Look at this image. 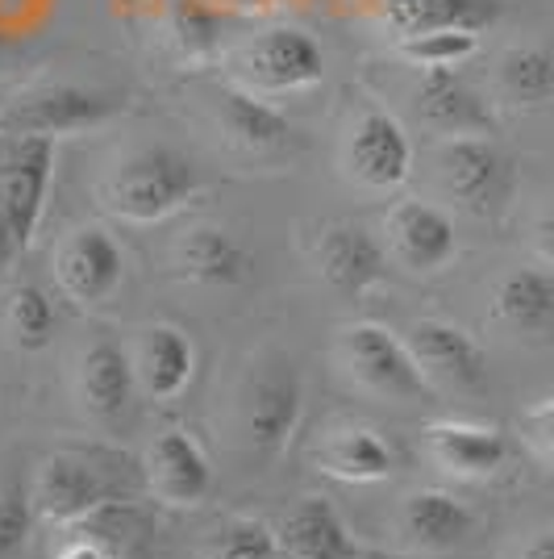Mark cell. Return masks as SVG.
Wrapping results in <instances>:
<instances>
[{
    "instance_id": "obj_1",
    "label": "cell",
    "mask_w": 554,
    "mask_h": 559,
    "mask_svg": "<svg viewBox=\"0 0 554 559\" xmlns=\"http://www.w3.org/2000/svg\"><path fill=\"white\" fill-rule=\"evenodd\" d=\"M201 188H205V171L188 151L171 142H142L117 159L100 185V197H105V210L121 222L159 226L188 210L201 197Z\"/></svg>"
},
{
    "instance_id": "obj_2",
    "label": "cell",
    "mask_w": 554,
    "mask_h": 559,
    "mask_svg": "<svg viewBox=\"0 0 554 559\" xmlns=\"http://www.w3.org/2000/svg\"><path fill=\"white\" fill-rule=\"evenodd\" d=\"M125 460L100 447H63L50 451L29 480V501L47 526H80L109 501L130 497Z\"/></svg>"
},
{
    "instance_id": "obj_3",
    "label": "cell",
    "mask_w": 554,
    "mask_h": 559,
    "mask_svg": "<svg viewBox=\"0 0 554 559\" xmlns=\"http://www.w3.org/2000/svg\"><path fill=\"white\" fill-rule=\"evenodd\" d=\"M304 414V376L284 347L251 359L238 384V439L254 460H276L292 443Z\"/></svg>"
},
{
    "instance_id": "obj_4",
    "label": "cell",
    "mask_w": 554,
    "mask_h": 559,
    "mask_svg": "<svg viewBox=\"0 0 554 559\" xmlns=\"http://www.w3.org/2000/svg\"><path fill=\"white\" fill-rule=\"evenodd\" d=\"M438 180L455 210L492 222L505 217L508 205L517 201L521 171L496 134H467L438 142Z\"/></svg>"
},
{
    "instance_id": "obj_5",
    "label": "cell",
    "mask_w": 554,
    "mask_h": 559,
    "mask_svg": "<svg viewBox=\"0 0 554 559\" xmlns=\"http://www.w3.org/2000/svg\"><path fill=\"white\" fill-rule=\"evenodd\" d=\"M130 109V96L121 88H96V84H43L13 96L0 114V130L9 134H43V139H75L109 126L113 117Z\"/></svg>"
},
{
    "instance_id": "obj_6",
    "label": "cell",
    "mask_w": 554,
    "mask_h": 559,
    "mask_svg": "<svg viewBox=\"0 0 554 559\" xmlns=\"http://www.w3.org/2000/svg\"><path fill=\"white\" fill-rule=\"evenodd\" d=\"M342 368L354 380V389H363L375 401L388 405H425L434 396V384L425 380L421 364L405 338H396L380 322H350L338 338Z\"/></svg>"
},
{
    "instance_id": "obj_7",
    "label": "cell",
    "mask_w": 554,
    "mask_h": 559,
    "mask_svg": "<svg viewBox=\"0 0 554 559\" xmlns=\"http://www.w3.org/2000/svg\"><path fill=\"white\" fill-rule=\"evenodd\" d=\"M329 59L317 34L304 25H272L251 34L238 50V84L258 96H292L325 84Z\"/></svg>"
},
{
    "instance_id": "obj_8",
    "label": "cell",
    "mask_w": 554,
    "mask_h": 559,
    "mask_svg": "<svg viewBox=\"0 0 554 559\" xmlns=\"http://www.w3.org/2000/svg\"><path fill=\"white\" fill-rule=\"evenodd\" d=\"M55 151L59 142L43 134H9L0 130V210L17 251H29L34 234L47 217L55 185Z\"/></svg>"
},
{
    "instance_id": "obj_9",
    "label": "cell",
    "mask_w": 554,
    "mask_h": 559,
    "mask_svg": "<svg viewBox=\"0 0 554 559\" xmlns=\"http://www.w3.org/2000/svg\"><path fill=\"white\" fill-rule=\"evenodd\" d=\"M342 171L350 185L371 197H393L413 171V139L405 121L384 105H368L350 121L342 142Z\"/></svg>"
},
{
    "instance_id": "obj_10",
    "label": "cell",
    "mask_w": 554,
    "mask_h": 559,
    "mask_svg": "<svg viewBox=\"0 0 554 559\" xmlns=\"http://www.w3.org/2000/svg\"><path fill=\"white\" fill-rule=\"evenodd\" d=\"M125 247L100 222L75 226L55 247V284L80 309H100L113 301L117 288L125 284Z\"/></svg>"
},
{
    "instance_id": "obj_11",
    "label": "cell",
    "mask_w": 554,
    "mask_h": 559,
    "mask_svg": "<svg viewBox=\"0 0 554 559\" xmlns=\"http://www.w3.org/2000/svg\"><path fill=\"white\" fill-rule=\"evenodd\" d=\"M405 343L421 364L425 380L434 384V393H459V396H484L492 384L484 347L467 334L462 326L446 318H417Z\"/></svg>"
},
{
    "instance_id": "obj_12",
    "label": "cell",
    "mask_w": 554,
    "mask_h": 559,
    "mask_svg": "<svg viewBox=\"0 0 554 559\" xmlns=\"http://www.w3.org/2000/svg\"><path fill=\"white\" fill-rule=\"evenodd\" d=\"M384 234H388V255L413 276L446 272L462 247L455 217L425 197H400L384 217Z\"/></svg>"
},
{
    "instance_id": "obj_13",
    "label": "cell",
    "mask_w": 554,
    "mask_h": 559,
    "mask_svg": "<svg viewBox=\"0 0 554 559\" xmlns=\"http://www.w3.org/2000/svg\"><path fill=\"white\" fill-rule=\"evenodd\" d=\"M142 489L171 510L201 506L213 492V464H208L205 447L180 426L159 430L142 451Z\"/></svg>"
},
{
    "instance_id": "obj_14",
    "label": "cell",
    "mask_w": 554,
    "mask_h": 559,
    "mask_svg": "<svg viewBox=\"0 0 554 559\" xmlns=\"http://www.w3.org/2000/svg\"><path fill=\"white\" fill-rule=\"evenodd\" d=\"M138 393V372H134V355L130 347L100 330L93 334L80 359H75V396H80V409L100 426H117V421L130 414Z\"/></svg>"
},
{
    "instance_id": "obj_15",
    "label": "cell",
    "mask_w": 554,
    "mask_h": 559,
    "mask_svg": "<svg viewBox=\"0 0 554 559\" xmlns=\"http://www.w3.org/2000/svg\"><path fill=\"white\" fill-rule=\"evenodd\" d=\"M313 263L322 280L342 297H368L393 272L388 242H380L359 222H329L313 242Z\"/></svg>"
},
{
    "instance_id": "obj_16",
    "label": "cell",
    "mask_w": 554,
    "mask_h": 559,
    "mask_svg": "<svg viewBox=\"0 0 554 559\" xmlns=\"http://www.w3.org/2000/svg\"><path fill=\"white\" fill-rule=\"evenodd\" d=\"M417 121L434 139H467V134H496V109L459 68L421 71L413 88Z\"/></svg>"
},
{
    "instance_id": "obj_17",
    "label": "cell",
    "mask_w": 554,
    "mask_h": 559,
    "mask_svg": "<svg viewBox=\"0 0 554 559\" xmlns=\"http://www.w3.org/2000/svg\"><path fill=\"white\" fill-rule=\"evenodd\" d=\"M421 443L430 464L446 472L450 480H492L508 464V439L505 430L484 426V421L438 418L421 430Z\"/></svg>"
},
{
    "instance_id": "obj_18",
    "label": "cell",
    "mask_w": 554,
    "mask_h": 559,
    "mask_svg": "<svg viewBox=\"0 0 554 559\" xmlns=\"http://www.w3.org/2000/svg\"><path fill=\"white\" fill-rule=\"evenodd\" d=\"M475 513L446 489H413L396 510V538L409 556H450L467 547Z\"/></svg>"
},
{
    "instance_id": "obj_19",
    "label": "cell",
    "mask_w": 554,
    "mask_h": 559,
    "mask_svg": "<svg viewBox=\"0 0 554 559\" xmlns=\"http://www.w3.org/2000/svg\"><path fill=\"white\" fill-rule=\"evenodd\" d=\"M171 267L192 288L226 293V288H238L242 280L251 276L254 259L238 234H230L226 226H217V222H196V226H188L176 238Z\"/></svg>"
},
{
    "instance_id": "obj_20",
    "label": "cell",
    "mask_w": 554,
    "mask_h": 559,
    "mask_svg": "<svg viewBox=\"0 0 554 559\" xmlns=\"http://www.w3.org/2000/svg\"><path fill=\"white\" fill-rule=\"evenodd\" d=\"M217 121H221V134L254 159H279L301 146V130L267 96L251 93L242 84H226L217 93Z\"/></svg>"
},
{
    "instance_id": "obj_21",
    "label": "cell",
    "mask_w": 554,
    "mask_h": 559,
    "mask_svg": "<svg viewBox=\"0 0 554 559\" xmlns=\"http://www.w3.org/2000/svg\"><path fill=\"white\" fill-rule=\"evenodd\" d=\"M492 322L521 343H551L554 338V267L551 263H521L501 276L492 288Z\"/></svg>"
},
{
    "instance_id": "obj_22",
    "label": "cell",
    "mask_w": 554,
    "mask_h": 559,
    "mask_svg": "<svg viewBox=\"0 0 554 559\" xmlns=\"http://www.w3.org/2000/svg\"><path fill=\"white\" fill-rule=\"evenodd\" d=\"M130 355H134L138 389L159 405L184 396V389L196 376V343L184 326H171V322H155L142 330Z\"/></svg>"
},
{
    "instance_id": "obj_23",
    "label": "cell",
    "mask_w": 554,
    "mask_h": 559,
    "mask_svg": "<svg viewBox=\"0 0 554 559\" xmlns=\"http://www.w3.org/2000/svg\"><path fill=\"white\" fill-rule=\"evenodd\" d=\"M279 551L292 559H363V547L329 497L297 501L276 531Z\"/></svg>"
},
{
    "instance_id": "obj_24",
    "label": "cell",
    "mask_w": 554,
    "mask_h": 559,
    "mask_svg": "<svg viewBox=\"0 0 554 559\" xmlns=\"http://www.w3.org/2000/svg\"><path fill=\"white\" fill-rule=\"evenodd\" d=\"M317 467L342 485H380L396 472V451L371 426H338L317 447Z\"/></svg>"
},
{
    "instance_id": "obj_25",
    "label": "cell",
    "mask_w": 554,
    "mask_h": 559,
    "mask_svg": "<svg viewBox=\"0 0 554 559\" xmlns=\"http://www.w3.org/2000/svg\"><path fill=\"white\" fill-rule=\"evenodd\" d=\"M505 17V0H384V22L396 38H413L430 29H471L484 34Z\"/></svg>"
},
{
    "instance_id": "obj_26",
    "label": "cell",
    "mask_w": 554,
    "mask_h": 559,
    "mask_svg": "<svg viewBox=\"0 0 554 559\" xmlns=\"http://www.w3.org/2000/svg\"><path fill=\"white\" fill-rule=\"evenodd\" d=\"M496 96L513 109H542L554 100V50L551 47H508L492 71Z\"/></svg>"
},
{
    "instance_id": "obj_27",
    "label": "cell",
    "mask_w": 554,
    "mask_h": 559,
    "mask_svg": "<svg viewBox=\"0 0 554 559\" xmlns=\"http://www.w3.org/2000/svg\"><path fill=\"white\" fill-rule=\"evenodd\" d=\"M4 334L17 350H43L59 334V305L38 284H17L4 297Z\"/></svg>"
},
{
    "instance_id": "obj_28",
    "label": "cell",
    "mask_w": 554,
    "mask_h": 559,
    "mask_svg": "<svg viewBox=\"0 0 554 559\" xmlns=\"http://www.w3.org/2000/svg\"><path fill=\"white\" fill-rule=\"evenodd\" d=\"M475 50H480V34H471V29H430V34H413V38L396 43V55L405 63H413L417 71L459 68Z\"/></svg>"
},
{
    "instance_id": "obj_29",
    "label": "cell",
    "mask_w": 554,
    "mask_h": 559,
    "mask_svg": "<svg viewBox=\"0 0 554 559\" xmlns=\"http://www.w3.org/2000/svg\"><path fill=\"white\" fill-rule=\"evenodd\" d=\"M34 522H38V513H34L29 489L22 480H4L0 485V559H13L22 551Z\"/></svg>"
},
{
    "instance_id": "obj_30",
    "label": "cell",
    "mask_w": 554,
    "mask_h": 559,
    "mask_svg": "<svg viewBox=\"0 0 554 559\" xmlns=\"http://www.w3.org/2000/svg\"><path fill=\"white\" fill-rule=\"evenodd\" d=\"M276 556H279L276 531H267L263 522H251V518H238V522H230L221 531V538H217V547H213L208 559H276Z\"/></svg>"
},
{
    "instance_id": "obj_31",
    "label": "cell",
    "mask_w": 554,
    "mask_h": 559,
    "mask_svg": "<svg viewBox=\"0 0 554 559\" xmlns=\"http://www.w3.org/2000/svg\"><path fill=\"white\" fill-rule=\"evenodd\" d=\"M176 38L184 43L192 55H205V50L217 47L221 38V17L205 9L201 0H180L176 4Z\"/></svg>"
},
{
    "instance_id": "obj_32",
    "label": "cell",
    "mask_w": 554,
    "mask_h": 559,
    "mask_svg": "<svg viewBox=\"0 0 554 559\" xmlns=\"http://www.w3.org/2000/svg\"><path fill=\"white\" fill-rule=\"evenodd\" d=\"M521 439H526V447L554 472V393H546L542 401H533L530 409L521 414Z\"/></svg>"
},
{
    "instance_id": "obj_33",
    "label": "cell",
    "mask_w": 554,
    "mask_h": 559,
    "mask_svg": "<svg viewBox=\"0 0 554 559\" xmlns=\"http://www.w3.org/2000/svg\"><path fill=\"white\" fill-rule=\"evenodd\" d=\"M71 531H75V538L59 551V559H117L113 543H105L93 531H80V526H71Z\"/></svg>"
},
{
    "instance_id": "obj_34",
    "label": "cell",
    "mask_w": 554,
    "mask_h": 559,
    "mask_svg": "<svg viewBox=\"0 0 554 559\" xmlns=\"http://www.w3.org/2000/svg\"><path fill=\"white\" fill-rule=\"evenodd\" d=\"M533 242H538V255H542V263H551V267H554V205L538 217V226H533Z\"/></svg>"
},
{
    "instance_id": "obj_35",
    "label": "cell",
    "mask_w": 554,
    "mask_h": 559,
    "mask_svg": "<svg viewBox=\"0 0 554 559\" xmlns=\"http://www.w3.org/2000/svg\"><path fill=\"white\" fill-rule=\"evenodd\" d=\"M521 559H554V526L551 531H538V535L521 547Z\"/></svg>"
},
{
    "instance_id": "obj_36",
    "label": "cell",
    "mask_w": 554,
    "mask_h": 559,
    "mask_svg": "<svg viewBox=\"0 0 554 559\" xmlns=\"http://www.w3.org/2000/svg\"><path fill=\"white\" fill-rule=\"evenodd\" d=\"M13 259H22V251H17V242L9 234V222H4V210H0V263H13Z\"/></svg>"
}]
</instances>
